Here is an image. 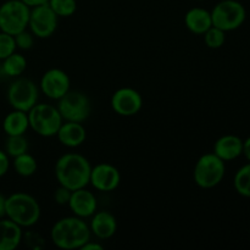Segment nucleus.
Returning a JSON list of instances; mask_svg holds the SVG:
<instances>
[{"label": "nucleus", "instance_id": "nucleus-9", "mask_svg": "<svg viewBox=\"0 0 250 250\" xmlns=\"http://www.w3.org/2000/svg\"><path fill=\"white\" fill-rule=\"evenodd\" d=\"M38 88L29 78H17L7 88V102L12 109L28 112L38 102Z\"/></svg>", "mask_w": 250, "mask_h": 250}, {"label": "nucleus", "instance_id": "nucleus-14", "mask_svg": "<svg viewBox=\"0 0 250 250\" xmlns=\"http://www.w3.org/2000/svg\"><path fill=\"white\" fill-rule=\"evenodd\" d=\"M71 211L75 214V216L84 219L90 217L97 211V198L92 192L87 190L85 188L76 189L71 193L70 202H68Z\"/></svg>", "mask_w": 250, "mask_h": 250}, {"label": "nucleus", "instance_id": "nucleus-15", "mask_svg": "<svg viewBox=\"0 0 250 250\" xmlns=\"http://www.w3.org/2000/svg\"><path fill=\"white\" fill-rule=\"evenodd\" d=\"M56 136L62 146L68 148H77L84 143L87 138V131L81 122L66 121L60 126Z\"/></svg>", "mask_w": 250, "mask_h": 250}, {"label": "nucleus", "instance_id": "nucleus-8", "mask_svg": "<svg viewBox=\"0 0 250 250\" xmlns=\"http://www.w3.org/2000/svg\"><path fill=\"white\" fill-rule=\"evenodd\" d=\"M58 110L65 121L81 122L89 117L92 111L90 100L84 93L77 90H68L63 97L59 99Z\"/></svg>", "mask_w": 250, "mask_h": 250}, {"label": "nucleus", "instance_id": "nucleus-6", "mask_svg": "<svg viewBox=\"0 0 250 250\" xmlns=\"http://www.w3.org/2000/svg\"><path fill=\"white\" fill-rule=\"evenodd\" d=\"M31 9L21 0H7L0 5V31L16 36L28 26Z\"/></svg>", "mask_w": 250, "mask_h": 250}, {"label": "nucleus", "instance_id": "nucleus-10", "mask_svg": "<svg viewBox=\"0 0 250 250\" xmlns=\"http://www.w3.org/2000/svg\"><path fill=\"white\" fill-rule=\"evenodd\" d=\"M28 26L33 36L49 38L58 28V15L51 10L48 2L34 6L29 14Z\"/></svg>", "mask_w": 250, "mask_h": 250}, {"label": "nucleus", "instance_id": "nucleus-21", "mask_svg": "<svg viewBox=\"0 0 250 250\" xmlns=\"http://www.w3.org/2000/svg\"><path fill=\"white\" fill-rule=\"evenodd\" d=\"M2 72L9 77H19L26 71L27 68V60L22 54L12 53L11 55L7 56L6 59L2 60Z\"/></svg>", "mask_w": 250, "mask_h": 250}, {"label": "nucleus", "instance_id": "nucleus-11", "mask_svg": "<svg viewBox=\"0 0 250 250\" xmlns=\"http://www.w3.org/2000/svg\"><path fill=\"white\" fill-rule=\"evenodd\" d=\"M143 106V98L133 88H120L112 94L111 107L120 116H134Z\"/></svg>", "mask_w": 250, "mask_h": 250}, {"label": "nucleus", "instance_id": "nucleus-26", "mask_svg": "<svg viewBox=\"0 0 250 250\" xmlns=\"http://www.w3.org/2000/svg\"><path fill=\"white\" fill-rule=\"evenodd\" d=\"M226 32L222 29L217 28V27L211 26L207 32L204 33V41L208 48L210 49H219L226 42Z\"/></svg>", "mask_w": 250, "mask_h": 250}, {"label": "nucleus", "instance_id": "nucleus-19", "mask_svg": "<svg viewBox=\"0 0 250 250\" xmlns=\"http://www.w3.org/2000/svg\"><path fill=\"white\" fill-rule=\"evenodd\" d=\"M185 22L192 33L204 34L212 26L211 14L202 7H193L186 14Z\"/></svg>", "mask_w": 250, "mask_h": 250}, {"label": "nucleus", "instance_id": "nucleus-27", "mask_svg": "<svg viewBox=\"0 0 250 250\" xmlns=\"http://www.w3.org/2000/svg\"><path fill=\"white\" fill-rule=\"evenodd\" d=\"M15 51H16V43L14 36L0 31V60H4Z\"/></svg>", "mask_w": 250, "mask_h": 250}, {"label": "nucleus", "instance_id": "nucleus-25", "mask_svg": "<svg viewBox=\"0 0 250 250\" xmlns=\"http://www.w3.org/2000/svg\"><path fill=\"white\" fill-rule=\"evenodd\" d=\"M48 4L58 17L72 16L77 10L76 0H49Z\"/></svg>", "mask_w": 250, "mask_h": 250}, {"label": "nucleus", "instance_id": "nucleus-22", "mask_svg": "<svg viewBox=\"0 0 250 250\" xmlns=\"http://www.w3.org/2000/svg\"><path fill=\"white\" fill-rule=\"evenodd\" d=\"M12 164H14V168L17 175L22 176V177H31L38 168L37 160L34 159V156L28 154V151L14 158Z\"/></svg>", "mask_w": 250, "mask_h": 250}, {"label": "nucleus", "instance_id": "nucleus-7", "mask_svg": "<svg viewBox=\"0 0 250 250\" xmlns=\"http://www.w3.org/2000/svg\"><path fill=\"white\" fill-rule=\"evenodd\" d=\"M210 14L212 26L225 32L239 28L247 19L246 7L237 0H222L215 5Z\"/></svg>", "mask_w": 250, "mask_h": 250}, {"label": "nucleus", "instance_id": "nucleus-34", "mask_svg": "<svg viewBox=\"0 0 250 250\" xmlns=\"http://www.w3.org/2000/svg\"><path fill=\"white\" fill-rule=\"evenodd\" d=\"M243 154L250 161V137H248L246 141H243Z\"/></svg>", "mask_w": 250, "mask_h": 250}, {"label": "nucleus", "instance_id": "nucleus-1", "mask_svg": "<svg viewBox=\"0 0 250 250\" xmlns=\"http://www.w3.org/2000/svg\"><path fill=\"white\" fill-rule=\"evenodd\" d=\"M90 166L88 159L81 154H65L55 165V176L60 186L67 188L71 192L85 188L90 181Z\"/></svg>", "mask_w": 250, "mask_h": 250}, {"label": "nucleus", "instance_id": "nucleus-31", "mask_svg": "<svg viewBox=\"0 0 250 250\" xmlns=\"http://www.w3.org/2000/svg\"><path fill=\"white\" fill-rule=\"evenodd\" d=\"M81 249L82 250H103V246H100L99 243L90 242V239H89V241H88L87 243H85Z\"/></svg>", "mask_w": 250, "mask_h": 250}, {"label": "nucleus", "instance_id": "nucleus-17", "mask_svg": "<svg viewBox=\"0 0 250 250\" xmlns=\"http://www.w3.org/2000/svg\"><path fill=\"white\" fill-rule=\"evenodd\" d=\"M90 232L99 239H109L116 233V217L109 211H99L93 215L90 221Z\"/></svg>", "mask_w": 250, "mask_h": 250}, {"label": "nucleus", "instance_id": "nucleus-30", "mask_svg": "<svg viewBox=\"0 0 250 250\" xmlns=\"http://www.w3.org/2000/svg\"><path fill=\"white\" fill-rule=\"evenodd\" d=\"M10 160L9 155L5 153V150H0V178L5 176L9 171Z\"/></svg>", "mask_w": 250, "mask_h": 250}, {"label": "nucleus", "instance_id": "nucleus-18", "mask_svg": "<svg viewBox=\"0 0 250 250\" xmlns=\"http://www.w3.org/2000/svg\"><path fill=\"white\" fill-rule=\"evenodd\" d=\"M22 227L10 219H0V250H15L22 241Z\"/></svg>", "mask_w": 250, "mask_h": 250}, {"label": "nucleus", "instance_id": "nucleus-13", "mask_svg": "<svg viewBox=\"0 0 250 250\" xmlns=\"http://www.w3.org/2000/svg\"><path fill=\"white\" fill-rule=\"evenodd\" d=\"M121 182L120 171L111 164H98L90 171L89 183L100 192H111L119 187Z\"/></svg>", "mask_w": 250, "mask_h": 250}, {"label": "nucleus", "instance_id": "nucleus-12", "mask_svg": "<svg viewBox=\"0 0 250 250\" xmlns=\"http://www.w3.org/2000/svg\"><path fill=\"white\" fill-rule=\"evenodd\" d=\"M71 81L67 73L60 68H51L43 75L41 89L48 98L59 100L70 90Z\"/></svg>", "mask_w": 250, "mask_h": 250}, {"label": "nucleus", "instance_id": "nucleus-5", "mask_svg": "<svg viewBox=\"0 0 250 250\" xmlns=\"http://www.w3.org/2000/svg\"><path fill=\"white\" fill-rule=\"evenodd\" d=\"M29 127L42 137H54L62 125L58 107L50 104H36L28 112Z\"/></svg>", "mask_w": 250, "mask_h": 250}, {"label": "nucleus", "instance_id": "nucleus-4", "mask_svg": "<svg viewBox=\"0 0 250 250\" xmlns=\"http://www.w3.org/2000/svg\"><path fill=\"white\" fill-rule=\"evenodd\" d=\"M226 173V165L216 154L208 153L200 156L195 164L194 182L203 189H210L222 182Z\"/></svg>", "mask_w": 250, "mask_h": 250}, {"label": "nucleus", "instance_id": "nucleus-29", "mask_svg": "<svg viewBox=\"0 0 250 250\" xmlns=\"http://www.w3.org/2000/svg\"><path fill=\"white\" fill-rule=\"evenodd\" d=\"M71 193L72 192H71L70 189L60 186V187L55 190V193H54V199H55V202L58 203V204L66 205L68 204V202H70Z\"/></svg>", "mask_w": 250, "mask_h": 250}, {"label": "nucleus", "instance_id": "nucleus-16", "mask_svg": "<svg viewBox=\"0 0 250 250\" xmlns=\"http://www.w3.org/2000/svg\"><path fill=\"white\" fill-rule=\"evenodd\" d=\"M214 154L224 161L234 160L243 154V141L234 134L220 137L215 142Z\"/></svg>", "mask_w": 250, "mask_h": 250}, {"label": "nucleus", "instance_id": "nucleus-2", "mask_svg": "<svg viewBox=\"0 0 250 250\" xmlns=\"http://www.w3.org/2000/svg\"><path fill=\"white\" fill-rule=\"evenodd\" d=\"M89 226L78 216L63 217L54 224L50 237L58 248L81 249L90 239Z\"/></svg>", "mask_w": 250, "mask_h": 250}, {"label": "nucleus", "instance_id": "nucleus-32", "mask_svg": "<svg viewBox=\"0 0 250 250\" xmlns=\"http://www.w3.org/2000/svg\"><path fill=\"white\" fill-rule=\"evenodd\" d=\"M6 197H4L2 194H0V219L6 216Z\"/></svg>", "mask_w": 250, "mask_h": 250}, {"label": "nucleus", "instance_id": "nucleus-3", "mask_svg": "<svg viewBox=\"0 0 250 250\" xmlns=\"http://www.w3.org/2000/svg\"><path fill=\"white\" fill-rule=\"evenodd\" d=\"M6 217L21 227H32L41 219V207L36 198L17 192L6 198Z\"/></svg>", "mask_w": 250, "mask_h": 250}, {"label": "nucleus", "instance_id": "nucleus-28", "mask_svg": "<svg viewBox=\"0 0 250 250\" xmlns=\"http://www.w3.org/2000/svg\"><path fill=\"white\" fill-rule=\"evenodd\" d=\"M15 43H16V48L22 49V50H28L32 48L34 43L33 39V33H29L26 29L20 33H17L16 36H14Z\"/></svg>", "mask_w": 250, "mask_h": 250}, {"label": "nucleus", "instance_id": "nucleus-33", "mask_svg": "<svg viewBox=\"0 0 250 250\" xmlns=\"http://www.w3.org/2000/svg\"><path fill=\"white\" fill-rule=\"evenodd\" d=\"M21 1H23L27 6L34 7V6H38V5L45 4V2H48L49 0H21Z\"/></svg>", "mask_w": 250, "mask_h": 250}, {"label": "nucleus", "instance_id": "nucleus-20", "mask_svg": "<svg viewBox=\"0 0 250 250\" xmlns=\"http://www.w3.org/2000/svg\"><path fill=\"white\" fill-rule=\"evenodd\" d=\"M29 127L28 114L21 110L9 112L2 121V129L7 136H20L24 134Z\"/></svg>", "mask_w": 250, "mask_h": 250}, {"label": "nucleus", "instance_id": "nucleus-23", "mask_svg": "<svg viewBox=\"0 0 250 250\" xmlns=\"http://www.w3.org/2000/svg\"><path fill=\"white\" fill-rule=\"evenodd\" d=\"M29 144L24 134L20 136H7L6 142H5V153L9 156L16 158L28 151Z\"/></svg>", "mask_w": 250, "mask_h": 250}, {"label": "nucleus", "instance_id": "nucleus-24", "mask_svg": "<svg viewBox=\"0 0 250 250\" xmlns=\"http://www.w3.org/2000/svg\"><path fill=\"white\" fill-rule=\"evenodd\" d=\"M234 189L239 195L250 198V161L237 171L233 180Z\"/></svg>", "mask_w": 250, "mask_h": 250}]
</instances>
